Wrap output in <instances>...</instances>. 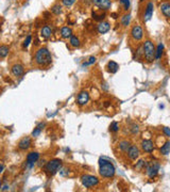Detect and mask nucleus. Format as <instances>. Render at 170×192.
I'll return each instance as SVG.
<instances>
[{"instance_id":"34","label":"nucleus","mask_w":170,"mask_h":192,"mask_svg":"<svg viewBox=\"0 0 170 192\" xmlns=\"http://www.w3.org/2000/svg\"><path fill=\"white\" fill-rule=\"evenodd\" d=\"M31 41H32V37H31L30 34H29V35H27L26 40H25V42H23V48H27V47L29 46L30 43H31Z\"/></svg>"},{"instance_id":"7","label":"nucleus","mask_w":170,"mask_h":192,"mask_svg":"<svg viewBox=\"0 0 170 192\" xmlns=\"http://www.w3.org/2000/svg\"><path fill=\"white\" fill-rule=\"evenodd\" d=\"M131 37L133 40L135 41H141L144 37V31H143V28H141L139 25H135L133 26L131 30Z\"/></svg>"},{"instance_id":"23","label":"nucleus","mask_w":170,"mask_h":192,"mask_svg":"<svg viewBox=\"0 0 170 192\" xmlns=\"http://www.w3.org/2000/svg\"><path fill=\"white\" fill-rule=\"evenodd\" d=\"M10 52V47L7 45H1L0 46V59H3Z\"/></svg>"},{"instance_id":"15","label":"nucleus","mask_w":170,"mask_h":192,"mask_svg":"<svg viewBox=\"0 0 170 192\" xmlns=\"http://www.w3.org/2000/svg\"><path fill=\"white\" fill-rule=\"evenodd\" d=\"M141 148L146 153H152L154 151V144L151 140H144L141 142Z\"/></svg>"},{"instance_id":"40","label":"nucleus","mask_w":170,"mask_h":192,"mask_svg":"<svg viewBox=\"0 0 170 192\" xmlns=\"http://www.w3.org/2000/svg\"><path fill=\"white\" fill-rule=\"evenodd\" d=\"M4 170V166L2 164V163H0V173H2Z\"/></svg>"},{"instance_id":"6","label":"nucleus","mask_w":170,"mask_h":192,"mask_svg":"<svg viewBox=\"0 0 170 192\" xmlns=\"http://www.w3.org/2000/svg\"><path fill=\"white\" fill-rule=\"evenodd\" d=\"M160 163L157 161H151V162L148 163L146 166V174H147L150 178H154L155 176L157 175V173L160 171Z\"/></svg>"},{"instance_id":"2","label":"nucleus","mask_w":170,"mask_h":192,"mask_svg":"<svg viewBox=\"0 0 170 192\" xmlns=\"http://www.w3.org/2000/svg\"><path fill=\"white\" fill-rule=\"evenodd\" d=\"M35 63L38 66H47L52 62V56L50 53L49 49L46 47H40L35 53L34 57Z\"/></svg>"},{"instance_id":"32","label":"nucleus","mask_w":170,"mask_h":192,"mask_svg":"<svg viewBox=\"0 0 170 192\" xmlns=\"http://www.w3.org/2000/svg\"><path fill=\"white\" fill-rule=\"evenodd\" d=\"M119 3L123 6V10L128 11L130 9V0H119Z\"/></svg>"},{"instance_id":"14","label":"nucleus","mask_w":170,"mask_h":192,"mask_svg":"<svg viewBox=\"0 0 170 192\" xmlns=\"http://www.w3.org/2000/svg\"><path fill=\"white\" fill-rule=\"evenodd\" d=\"M110 29H111V25H110V23L108 21H100V23H98V26H97V31H98L100 34H104L106 33V32H108L110 31Z\"/></svg>"},{"instance_id":"17","label":"nucleus","mask_w":170,"mask_h":192,"mask_svg":"<svg viewBox=\"0 0 170 192\" xmlns=\"http://www.w3.org/2000/svg\"><path fill=\"white\" fill-rule=\"evenodd\" d=\"M51 35H52V29H51V27L50 26L42 27V30H40V37H42V39L47 40V39H49Z\"/></svg>"},{"instance_id":"25","label":"nucleus","mask_w":170,"mask_h":192,"mask_svg":"<svg viewBox=\"0 0 170 192\" xmlns=\"http://www.w3.org/2000/svg\"><path fill=\"white\" fill-rule=\"evenodd\" d=\"M131 21V15L130 14H124L123 16L121 17V25L123 27H128L130 25Z\"/></svg>"},{"instance_id":"35","label":"nucleus","mask_w":170,"mask_h":192,"mask_svg":"<svg viewBox=\"0 0 170 192\" xmlns=\"http://www.w3.org/2000/svg\"><path fill=\"white\" fill-rule=\"evenodd\" d=\"M75 0H62V3L65 6V7L69 8V7H71L72 4L75 3Z\"/></svg>"},{"instance_id":"24","label":"nucleus","mask_w":170,"mask_h":192,"mask_svg":"<svg viewBox=\"0 0 170 192\" xmlns=\"http://www.w3.org/2000/svg\"><path fill=\"white\" fill-rule=\"evenodd\" d=\"M160 154L164 156H167L168 154H170V141H167V142L160 147Z\"/></svg>"},{"instance_id":"41","label":"nucleus","mask_w":170,"mask_h":192,"mask_svg":"<svg viewBox=\"0 0 170 192\" xmlns=\"http://www.w3.org/2000/svg\"><path fill=\"white\" fill-rule=\"evenodd\" d=\"M2 190H3V191H7V190H9V186H8V185H4V186H3V188H2Z\"/></svg>"},{"instance_id":"37","label":"nucleus","mask_w":170,"mask_h":192,"mask_svg":"<svg viewBox=\"0 0 170 192\" xmlns=\"http://www.w3.org/2000/svg\"><path fill=\"white\" fill-rule=\"evenodd\" d=\"M130 129H131V131H132V133H133V135H136V133H139V128H138V126L137 125H132V127L131 128H130Z\"/></svg>"},{"instance_id":"1","label":"nucleus","mask_w":170,"mask_h":192,"mask_svg":"<svg viewBox=\"0 0 170 192\" xmlns=\"http://www.w3.org/2000/svg\"><path fill=\"white\" fill-rule=\"evenodd\" d=\"M115 166L114 164L106 158L99 159V173L104 178H112L115 175Z\"/></svg>"},{"instance_id":"9","label":"nucleus","mask_w":170,"mask_h":192,"mask_svg":"<svg viewBox=\"0 0 170 192\" xmlns=\"http://www.w3.org/2000/svg\"><path fill=\"white\" fill-rule=\"evenodd\" d=\"M93 3L95 4L96 7H98L100 10L104 11V12L110 10L112 7L111 0H93Z\"/></svg>"},{"instance_id":"18","label":"nucleus","mask_w":170,"mask_h":192,"mask_svg":"<svg viewBox=\"0 0 170 192\" xmlns=\"http://www.w3.org/2000/svg\"><path fill=\"white\" fill-rule=\"evenodd\" d=\"M160 12L167 18H170V2H164L160 6Z\"/></svg>"},{"instance_id":"10","label":"nucleus","mask_w":170,"mask_h":192,"mask_svg":"<svg viewBox=\"0 0 170 192\" xmlns=\"http://www.w3.org/2000/svg\"><path fill=\"white\" fill-rule=\"evenodd\" d=\"M88 100H89L88 92L81 91V92L79 93L78 97H77V104H78L79 106H84V105H86V104L88 103Z\"/></svg>"},{"instance_id":"38","label":"nucleus","mask_w":170,"mask_h":192,"mask_svg":"<svg viewBox=\"0 0 170 192\" xmlns=\"http://www.w3.org/2000/svg\"><path fill=\"white\" fill-rule=\"evenodd\" d=\"M163 131H164V133H165L167 137H170V128H169V127H164Z\"/></svg>"},{"instance_id":"36","label":"nucleus","mask_w":170,"mask_h":192,"mask_svg":"<svg viewBox=\"0 0 170 192\" xmlns=\"http://www.w3.org/2000/svg\"><path fill=\"white\" fill-rule=\"evenodd\" d=\"M60 174L62 176H68L69 175V170L67 169V168H61V170H60Z\"/></svg>"},{"instance_id":"16","label":"nucleus","mask_w":170,"mask_h":192,"mask_svg":"<svg viewBox=\"0 0 170 192\" xmlns=\"http://www.w3.org/2000/svg\"><path fill=\"white\" fill-rule=\"evenodd\" d=\"M23 73H25V68L21 64H14L12 66V74H13L15 77H20L23 76Z\"/></svg>"},{"instance_id":"26","label":"nucleus","mask_w":170,"mask_h":192,"mask_svg":"<svg viewBox=\"0 0 170 192\" xmlns=\"http://www.w3.org/2000/svg\"><path fill=\"white\" fill-rule=\"evenodd\" d=\"M130 146H131V143L129 141H121L119 143V149L121 152H128V149L130 148Z\"/></svg>"},{"instance_id":"12","label":"nucleus","mask_w":170,"mask_h":192,"mask_svg":"<svg viewBox=\"0 0 170 192\" xmlns=\"http://www.w3.org/2000/svg\"><path fill=\"white\" fill-rule=\"evenodd\" d=\"M31 144H32L31 138L30 137H23V139L18 142V148L21 149V151H26L31 146Z\"/></svg>"},{"instance_id":"29","label":"nucleus","mask_w":170,"mask_h":192,"mask_svg":"<svg viewBox=\"0 0 170 192\" xmlns=\"http://www.w3.org/2000/svg\"><path fill=\"white\" fill-rule=\"evenodd\" d=\"M51 12H52L53 14H56V15H60V14L62 13V7L58 3L54 4V6H52V8H51Z\"/></svg>"},{"instance_id":"19","label":"nucleus","mask_w":170,"mask_h":192,"mask_svg":"<svg viewBox=\"0 0 170 192\" xmlns=\"http://www.w3.org/2000/svg\"><path fill=\"white\" fill-rule=\"evenodd\" d=\"M104 17H105V12L103 11L102 12V10H100V12H97V11H93L92 12V18L94 20H96V21H102V20L104 19Z\"/></svg>"},{"instance_id":"21","label":"nucleus","mask_w":170,"mask_h":192,"mask_svg":"<svg viewBox=\"0 0 170 192\" xmlns=\"http://www.w3.org/2000/svg\"><path fill=\"white\" fill-rule=\"evenodd\" d=\"M118 70H119V65H118V63H116L115 61H110V62L108 63V70L111 74L117 73Z\"/></svg>"},{"instance_id":"4","label":"nucleus","mask_w":170,"mask_h":192,"mask_svg":"<svg viewBox=\"0 0 170 192\" xmlns=\"http://www.w3.org/2000/svg\"><path fill=\"white\" fill-rule=\"evenodd\" d=\"M62 168V160L61 159H52L46 163L45 166V172L49 176L56 175Z\"/></svg>"},{"instance_id":"13","label":"nucleus","mask_w":170,"mask_h":192,"mask_svg":"<svg viewBox=\"0 0 170 192\" xmlns=\"http://www.w3.org/2000/svg\"><path fill=\"white\" fill-rule=\"evenodd\" d=\"M153 11H154L153 2H148L147 7H146V11H145L144 21H149L151 19V17L153 15Z\"/></svg>"},{"instance_id":"11","label":"nucleus","mask_w":170,"mask_h":192,"mask_svg":"<svg viewBox=\"0 0 170 192\" xmlns=\"http://www.w3.org/2000/svg\"><path fill=\"white\" fill-rule=\"evenodd\" d=\"M128 157L131 159V160H136V159L139 157V148H138L136 145H131L130 146V148L128 149Z\"/></svg>"},{"instance_id":"30","label":"nucleus","mask_w":170,"mask_h":192,"mask_svg":"<svg viewBox=\"0 0 170 192\" xmlns=\"http://www.w3.org/2000/svg\"><path fill=\"white\" fill-rule=\"evenodd\" d=\"M96 60L97 59H96L95 57H89L86 61H84V62L82 63V65H83V66H88V65H92V64L96 63Z\"/></svg>"},{"instance_id":"3","label":"nucleus","mask_w":170,"mask_h":192,"mask_svg":"<svg viewBox=\"0 0 170 192\" xmlns=\"http://www.w3.org/2000/svg\"><path fill=\"white\" fill-rule=\"evenodd\" d=\"M143 49H144V57L147 60V62L151 63L155 60V47L154 44L150 40L145 41L144 45H143Z\"/></svg>"},{"instance_id":"39","label":"nucleus","mask_w":170,"mask_h":192,"mask_svg":"<svg viewBox=\"0 0 170 192\" xmlns=\"http://www.w3.org/2000/svg\"><path fill=\"white\" fill-rule=\"evenodd\" d=\"M111 16L114 18V19H116V18H118V14L117 13H112L111 14Z\"/></svg>"},{"instance_id":"27","label":"nucleus","mask_w":170,"mask_h":192,"mask_svg":"<svg viewBox=\"0 0 170 192\" xmlns=\"http://www.w3.org/2000/svg\"><path fill=\"white\" fill-rule=\"evenodd\" d=\"M163 50H164V45L162 43H160L157 45V48L155 50V60H160L162 55H163Z\"/></svg>"},{"instance_id":"28","label":"nucleus","mask_w":170,"mask_h":192,"mask_svg":"<svg viewBox=\"0 0 170 192\" xmlns=\"http://www.w3.org/2000/svg\"><path fill=\"white\" fill-rule=\"evenodd\" d=\"M70 45H71L72 47H75V48H77V47L80 46L81 43H80L79 37H77L75 35H71V37H70Z\"/></svg>"},{"instance_id":"33","label":"nucleus","mask_w":170,"mask_h":192,"mask_svg":"<svg viewBox=\"0 0 170 192\" xmlns=\"http://www.w3.org/2000/svg\"><path fill=\"white\" fill-rule=\"evenodd\" d=\"M146 166H147V162L145 161V160H139L136 164V169L137 170H143V169H146Z\"/></svg>"},{"instance_id":"20","label":"nucleus","mask_w":170,"mask_h":192,"mask_svg":"<svg viewBox=\"0 0 170 192\" xmlns=\"http://www.w3.org/2000/svg\"><path fill=\"white\" fill-rule=\"evenodd\" d=\"M72 35V29L70 27H63L62 29H61V37L63 39H70Z\"/></svg>"},{"instance_id":"31","label":"nucleus","mask_w":170,"mask_h":192,"mask_svg":"<svg viewBox=\"0 0 170 192\" xmlns=\"http://www.w3.org/2000/svg\"><path fill=\"white\" fill-rule=\"evenodd\" d=\"M110 130H111L112 133H118V131H119V123H117V122L111 123Z\"/></svg>"},{"instance_id":"8","label":"nucleus","mask_w":170,"mask_h":192,"mask_svg":"<svg viewBox=\"0 0 170 192\" xmlns=\"http://www.w3.org/2000/svg\"><path fill=\"white\" fill-rule=\"evenodd\" d=\"M39 159V153L37 152H31L28 154V156H27V166H29V168H33L34 166V164H35L37 161H38Z\"/></svg>"},{"instance_id":"5","label":"nucleus","mask_w":170,"mask_h":192,"mask_svg":"<svg viewBox=\"0 0 170 192\" xmlns=\"http://www.w3.org/2000/svg\"><path fill=\"white\" fill-rule=\"evenodd\" d=\"M81 182L85 188H93L99 184V179L94 175L86 174V175H83L81 177Z\"/></svg>"},{"instance_id":"22","label":"nucleus","mask_w":170,"mask_h":192,"mask_svg":"<svg viewBox=\"0 0 170 192\" xmlns=\"http://www.w3.org/2000/svg\"><path fill=\"white\" fill-rule=\"evenodd\" d=\"M44 127H45V123H40V124H38V125L34 128V130L32 131V137H34V138L38 137L39 135H40V133L42 131V129H44Z\"/></svg>"}]
</instances>
